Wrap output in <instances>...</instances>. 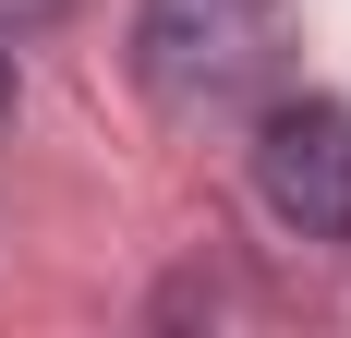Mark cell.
<instances>
[{"label": "cell", "instance_id": "3", "mask_svg": "<svg viewBox=\"0 0 351 338\" xmlns=\"http://www.w3.org/2000/svg\"><path fill=\"white\" fill-rule=\"evenodd\" d=\"M0 109H12V49H0Z\"/></svg>", "mask_w": 351, "mask_h": 338}, {"label": "cell", "instance_id": "1", "mask_svg": "<svg viewBox=\"0 0 351 338\" xmlns=\"http://www.w3.org/2000/svg\"><path fill=\"white\" fill-rule=\"evenodd\" d=\"M134 73H145V97L170 121L243 109L279 73V12L267 0H145L134 12Z\"/></svg>", "mask_w": 351, "mask_h": 338}, {"label": "cell", "instance_id": "2", "mask_svg": "<svg viewBox=\"0 0 351 338\" xmlns=\"http://www.w3.org/2000/svg\"><path fill=\"white\" fill-rule=\"evenodd\" d=\"M254 194L303 242H351V109L339 97H279L254 121Z\"/></svg>", "mask_w": 351, "mask_h": 338}]
</instances>
